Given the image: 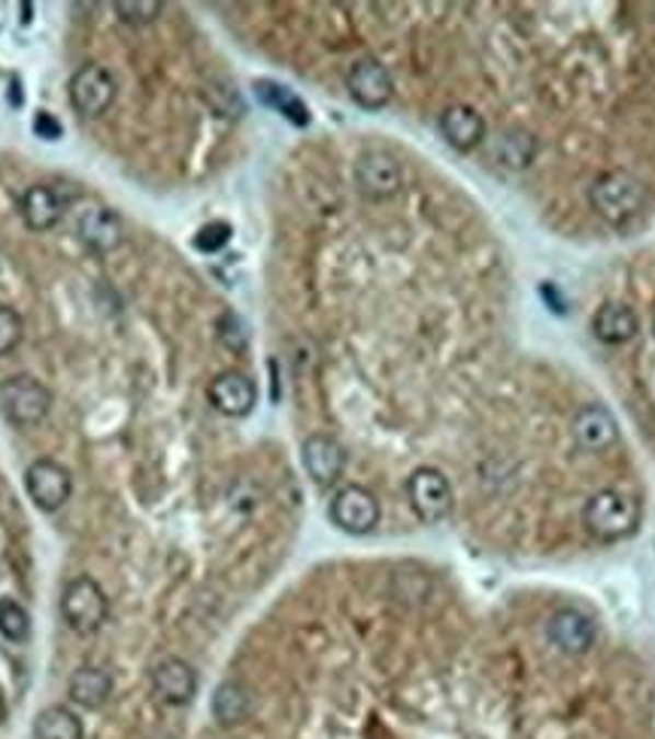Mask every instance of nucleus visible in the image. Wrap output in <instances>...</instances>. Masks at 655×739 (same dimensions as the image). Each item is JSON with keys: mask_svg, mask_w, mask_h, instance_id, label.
<instances>
[{"mask_svg": "<svg viewBox=\"0 0 655 739\" xmlns=\"http://www.w3.org/2000/svg\"><path fill=\"white\" fill-rule=\"evenodd\" d=\"M34 739H82V721L67 706H49L34 721Z\"/></svg>", "mask_w": 655, "mask_h": 739, "instance_id": "b1692460", "label": "nucleus"}, {"mask_svg": "<svg viewBox=\"0 0 655 739\" xmlns=\"http://www.w3.org/2000/svg\"><path fill=\"white\" fill-rule=\"evenodd\" d=\"M210 709L212 718H216L222 727L240 725V721H246L252 713L250 691L240 685V682H222V685L216 688V694H212Z\"/></svg>", "mask_w": 655, "mask_h": 739, "instance_id": "412c9836", "label": "nucleus"}, {"mask_svg": "<svg viewBox=\"0 0 655 739\" xmlns=\"http://www.w3.org/2000/svg\"><path fill=\"white\" fill-rule=\"evenodd\" d=\"M106 594L101 585L89 579V576H77L65 585L61 591V619L70 631L77 634H94L101 624L106 622Z\"/></svg>", "mask_w": 655, "mask_h": 739, "instance_id": "20e7f679", "label": "nucleus"}, {"mask_svg": "<svg viewBox=\"0 0 655 739\" xmlns=\"http://www.w3.org/2000/svg\"><path fill=\"white\" fill-rule=\"evenodd\" d=\"M65 204L49 185H31L22 197V219L31 231H53L61 221Z\"/></svg>", "mask_w": 655, "mask_h": 739, "instance_id": "6ab92c4d", "label": "nucleus"}, {"mask_svg": "<svg viewBox=\"0 0 655 739\" xmlns=\"http://www.w3.org/2000/svg\"><path fill=\"white\" fill-rule=\"evenodd\" d=\"M7 715V697H3V691H0V718Z\"/></svg>", "mask_w": 655, "mask_h": 739, "instance_id": "7c9ffc66", "label": "nucleus"}, {"mask_svg": "<svg viewBox=\"0 0 655 739\" xmlns=\"http://www.w3.org/2000/svg\"><path fill=\"white\" fill-rule=\"evenodd\" d=\"M113 10L118 13L122 22H128V25H149V22H156L161 10H164V3H158V0H140V3H134V0H118L113 3Z\"/></svg>", "mask_w": 655, "mask_h": 739, "instance_id": "a878e982", "label": "nucleus"}, {"mask_svg": "<svg viewBox=\"0 0 655 739\" xmlns=\"http://www.w3.org/2000/svg\"><path fill=\"white\" fill-rule=\"evenodd\" d=\"M355 185L358 192L370 200H389L401 192L404 185V173L401 164L394 161L389 152L382 149H367L355 161Z\"/></svg>", "mask_w": 655, "mask_h": 739, "instance_id": "6e6552de", "label": "nucleus"}, {"mask_svg": "<svg viewBox=\"0 0 655 739\" xmlns=\"http://www.w3.org/2000/svg\"><path fill=\"white\" fill-rule=\"evenodd\" d=\"M152 691L168 706H185L197 694L195 667L183 658H164L152 670Z\"/></svg>", "mask_w": 655, "mask_h": 739, "instance_id": "ddd939ff", "label": "nucleus"}, {"mask_svg": "<svg viewBox=\"0 0 655 739\" xmlns=\"http://www.w3.org/2000/svg\"><path fill=\"white\" fill-rule=\"evenodd\" d=\"M328 516L341 531L365 536L380 524V500L361 485H343L341 492L334 494Z\"/></svg>", "mask_w": 655, "mask_h": 739, "instance_id": "0eeeda50", "label": "nucleus"}, {"mask_svg": "<svg viewBox=\"0 0 655 739\" xmlns=\"http://www.w3.org/2000/svg\"><path fill=\"white\" fill-rule=\"evenodd\" d=\"M301 461L307 476L315 482V485H334V482L343 476V467H346V452L343 446L334 437L328 434H313L307 437L301 446Z\"/></svg>", "mask_w": 655, "mask_h": 739, "instance_id": "f8f14e48", "label": "nucleus"}, {"mask_svg": "<svg viewBox=\"0 0 655 739\" xmlns=\"http://www.w3.org/2000/svg\"><path fill=\"white\" fill-rule=\"evenodd\" d=\"M27 634H31V615L25 607L13 597H0V636H7L10 643H22Z\"/></svg>", "mask_w": 655, "mask_h": 739, "instance_id": "393cba45", "label": "nucleus"}, {"mask_svg": "<svg viewBox=\"0 0 655 739\" xmlns=\"http://www.w3.org/2000/svg\"><path fill=\"white\" fill-rule=\"evenodd\" d=\"M113 694V679L106 670L97 667H82L70 676V701L82 706V709H97L104 706Z\"/></svg>", "mask_w": 655, "mask_h": 739, "instance_id": "aec40b11", "label": "nucleus"}, {"mask_svg": "<svg viewBox=\"0 0 655 739\" xmlns=\"http://www.w3.org/2000/svg\"><path fill=\"white\" fill-rule=\"evenodd\" d=\"M67 94H70V104H73L79 116L97 118L104 116L106 109L113 106V101H116V79L110 77L106 67L82 65L70 77Z\"/></svg>", "mask_w": 655, "mask_h": 739, "instance_id": "423d86ee", "label": "nucleus"}, {"mask_svg": "<svg viewBox=\"0 0 655 739\" xmlns=\"http://www.w3.org/2000/svg\"><path fill=\"white\" fill-rule=\"evenodd\" d=\"M574 442L586 452H607L619 442L617 418L610 415V409H604L601 403H591L586 409H579L574 425H571Z\"/></svg>", "mask_w": 655, "mask_h": 739, "instance_id": "2eb2a0df", "label": "nucleus"}, {"mask_svg": "<svg viewBox=\"0 0 655 739\" xmlns=\"http://www.w3.org/2000/svg\"><path fill=\"white\" fill-rule=\"evenodd\" d=\"M22 339V319L19 312L0 303V355H10Z\"/></svg>", "mask_w": 655, "mask_h": 739, "instance_id": "c85d7f7f", "label": "nucleus"}, {"mask_svg": "<svg viewBox=\"0 0 655 739\" xmlns=\"http://www.w3.org/2000/svg\"><path fill=\"white\" fill-rule=\"evenodd\" d=\"M34 130H37V137H43V140H61V122L49 116V113H37Z\"/></svg>", "mask_w": 655, "mask_h": 739, "instance_id": "c756f323", "label": "nucleus"}, {"mask_svg": "<svg viewBox=\"0 0 655 739\" xmlns=\"http://www.w3.org/2000/svg\"><path fill=\"white\" fill-rule=\"evenodd\" d=\"M53 406L49 389L34 377H10L0 382V413L13 422L15 428H34Z\"/></svg>", "mask_w": 655, "mask_h": 739, "instance_id": "7ed1b4c3", "label": "nucleus"}, {"mask_svg": "<svg viewBox=\"0 0 655 739\" xmlns=\"http://www.w3.org/2000/svg\"><path fill=\"white\" fill-rule=\"evenodd\" d=\"M255 94H258V101H262L264 106H271V109H276L283 118H289L291 125L303 128V125L310 122V109H307V104H303L295 91L286 89V85L262 79V82H255Z\"/></svg>", "mask_w": 655, "mask_h": 739, "instance_id": "4be33fe9", "label": "nucleus"}, {"mask_svg": "<svg viewBox=\"0 0 655 739\" xmlns=\"http://www.w3.org/2000/svg\"><path fill=\"white\" fill-rule=\"evenodd\" d=\"M406 500L425 524H437L452 512L456 494H452V485L440 470L420 467L413 470V476L406 480Z\"/></svg>", "mask_w": 655, "mask_h": 739, "instance_id": "39448f33", "label": "nucleus"}, {"mask_svg": "<svg viewBox=\"0 0 655 739\" xmlns=\"http://www.w3.org/2000/svg\"><path fill=\"white\" fill-rule=\"evenodd\" d=\"M547 636H550L552 646L564 651V655H586L595 646L598 624L577 607H562V610H555L550 615Z\"/></svg>", "mask_w": 655, "mask_h": 739, "instance_id": "9d476101", "label": "nucleus"}, {"mask_svg": "<svg viewBox=\"0 0 655 739\" xmlns=\"http://www.w3.org/2000/svg\"><path fill=\"white\" fill-rule=\"evenodd\" d=\"M25 488L27 497L34 500L37 509L43 512H55L67 504L70 497V473L67 467H61L53 458H39L31 467L25 470Z\"/></svg>", "mask_w": 655, "mask_h": 739, "instance_id": "1a4fd4ad", "label": "nucleus"}, {"mask_svg": "<svg viewBox=\"0 0 655 739\" xmlns=\"http://www.w3.org/2000/svg\"><path fill=\"white\" fill-rule=\"evenodd\" d=\"M231 240V224L228 221H210V224H204L195 236V249L197 252H204V255H212V252H219Z\"/></svg>", "mask_w": 655, "mask_h": 739, "instance_id": "cd10ccee", "label": "nucleus"}, {"mask_svg": "<svg viewBox=\"0 0 655 739\" xmlns=\"http://www.w3.org/2000/svg\"><path fill=\"white\" fill-rule=\"evenodd\" d=\"M346 89L349 97L361 109H382V106L392 101V77L389 70L377 61V58H358L349 73H346Z\"/></svg>", "mask_w": 655, "mask_h": 739, "instance_id": "9b49d317", "label": "nucleus"}, {"mask_svg": "<svg viewBox=\"0 0 655 739\" xmlns=\"http://www.w3.org/2000/svg\"><path fill=\"white\" fill-rule=\"evenodd\" d=\"M440 134H444V140L452 149L471 152V149H476L485 140V122L471 106H446L444 113H440Z\"/></svg>", "mask_w": 655, "mask_h": 739, "instance_id": "dca6fc26", "label": "nucleus"}, {"mask_svg": "<svg viewBox=\"0 0 655 739\" xmlns=\"http://www.w3.org/2000/svg\"><path fill=\"white\" fill-rule=\"evenodd\" d=\"M492 158L501 168L507 170H525L535 158V137L525 130H504L492 143Z\"/></svg>", "mask_w": 655, "mask_h": 739, "instance_id": "5701e85b", "label": "nucleus"}, {"mask_svg": "<svg viewBox=\"0 0 655 739\" xmlns=\"http://www.w3.org/2000/svg\"><path fill=\"white\" fill-rule=\"evenodd\" d=\"M207 397L228 418H243V415L252 413V406L258 401V389H255V382L246 373L228 370V373H219L212 379Z\"/></svg>", "mask_w": 655, "mask_h": 739, "instance_id": "4468645a", "label": "nucleus"}, {"mask_svg": "<svg viewBox=\"0 0 655 739\" xmlns=\"http://www.w3.org/2000/svg\"><path fill=\"white\" fill-rule=\"evenodd\" d=\"M79 240L94 252H113L122 243V221L113 209L89 207L79 216Z\"/></svg>", "mask_w": 655, "mask_h": 739, "instance_id": "f3484780", "label": "nucleus"}, {"mask_svg": "<svg viewBox=\"0 0 655 739\" xmlns=\"http://www.w3.org/2000/svg\"><path fill=\"white\" fill-rule=\"evenodd\" d=\"M643 200H646V192L641 180L631 176L629 170H607L589 188L591 209L613 228L629 224L643 209Z\"/></svg>", "mask_w": 655, "mask_h": 739, "instance_id": "f257e3e1", "label": "nucleus"}, {"mask_svg": "<svg viewBox=\"0 0 655 739\" xmlns=\"http://www.w3.org/2000/svg\"><path fill=\"white\" fill-rule=\"evenodd\" d=\"M591 331L607 346H622L637 337V315L625 303H604L591 319Z\"/></svg>", "mask_w": 655, "mask_h": 739, "instance_id": "a211bd4d", "label": "nucleus"}, {"mask_svg": "<svg viewBox=\"0 0 655 739\" xmlns=\"http://www.w3.org/2000/svg\"><path fill=\"white\" fill-rule=\"evenodd\" d=\"M583 524L598 543H619L637 528V504L617 488L591 494L583 509Z\"/></svg>", "mask_w": 655, "mask_h": 739, "instance_id": "f03ea898", "label": "nucleus"}, {"mask_svg": "<svg viewBox=\"0 0 655 739\" xmlns=\"http://www.w3.org/2000/svg\"><path fill=\"white\" fill-rule=\"evenodd\" d=\"M219 339H222L225 349H231V351L246 349L250 334H246V325L240 322V315H237V312H225L222 319H219Z\"/></svg>", "mask_w": 655, "mask_h": 739, "instance_id": "bb28decb", "label": "nucleus"}]
</instances>
